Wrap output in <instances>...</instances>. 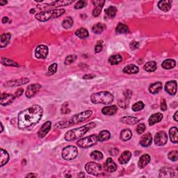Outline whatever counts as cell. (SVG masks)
<instances>
[{
    "label": "cell",
    "instance_id": "29",
    "mask_svg": "<svg viewBox=\"0 0 178 178\" xmlns=\"http://www.w3.org/2000/svg\"><path fill=\"white\" fill-rule=\"evenodd\" d=\"M139 69L136 66L133 64L128 65V66H125L123 69V72L126 74H136L139 72Z\"/></svg>",
    "mask_w": 178,
    "mask_h": 178
},
{
    "label": "cell",
    "instance_id": "15",
    "mask_svg": "<svg viewBox=\"0 0 178 178\" xmlns=\"http://www.w3.org/2000/svg\"><path fill=\"white\" fill-rule=\"evenodd\" d=\"M165 90L168 93L174 95L177 93V82L170 81L168 82L165 85Z\"/></svg>",
    "mask_w": 178,
    "mask_h": 178
},
{
    "label": "cell",
    "instance_id": "38",
    "mask_svg": "<svg viewBox=\"0 0 178 178\" xmlns=\"http://www.w3.org/2000/svg\"><path fill=\"white\" fill-rule=\"evenodd\" d=\"M73 1H56L52 2L50 4H47L49 6H54V7H59V6H67V5L72 4Z\"/></svg>",
    "mask_w": 178,
    "mask_h": 178
},
{
    "label": "cell",
    "instance_id": "54",
    "mask_svg": "<svg viewBox=\"0 0 178 178\" xmlns=\"http://www.w3.org/2000/svg\"><path fill=\"white\" fill-rule=\"evenodd\" d=\"M161 109L163 111H166L167 110V104L166 102V100L164 99H162L161 102Z\"/></svg>",
    "mask_w": 178,
    "mask_h": 178
},
{
    "label": "cell",
    "instance_id": "56",
    "mask_svg": "<svg viewBox=\"0 0 178 178\" xmlns=\"http://www.w3.org/2000/svg\"><path fill=\"white\" fill-rule=\"evenodd\" d=\"M95 76L94 75H92V74H86L84 75L83 77V78L85 79H93Z\"/></svg>",
    "mask_w": 178,
    "mask_h": 178
},
{
    "label": "cell",
    "instance_id": "33",
    "mask_svg": "<svg viewBox=\"0 0 178 178\" xmlns=\"http://www.w3.org/2000/svg\"><path fill=\"white\" fill-rule=\"evenodd\" d=\"M110 137H111V134H110V132L109 131H107V130H102L100 132V134L98 135V141L100 142H103L105 141H107V140H109L110 139Z\"/></svg>",
    "mask_w": 178,
    "mask_h": 178
},
{
    "label": "cell",
    "instance_id": "32",
    "mask_svg": "<svg viewBox=\"0 0 178 178\" xmlns=\"http://www.w3.org/2000/svg\"><path fill=\"white\" fill-rule=\"evenodd\" d=\"M132 136V133L131 130L129 129H123L120 133V139L123 141H127L131 139Z\"/></svg>",
    "mask_w": 178,
    "mask_h": 178
},
{
    "label": "cell",
    "instance_id": "21",
    "mask_svg": "<svg viewBox=\"0 0 178 178\" xmlns=\"http://www.w3.org/2000/svg\"><path fill=\"white\" fill-rule=\"evenodd\" d=\"M162 119H163V114H162L161 113H156V114H152L148 119L149 125L152 126V125H154V124L157 123V122H159L160 121H162Z\"/></svg>",
    "mask_w": 178,
    "mask_h": 178
},
{
    "label": "cell",
    "instance_id": "7",
    "mask_svg": "<svg viewBox=\"0 0 178 178\" xmlns=\"http://www.w3.org/2000/svg\"><path fill=\"white\" fill-rule=\"evenodd\" d=\"M78 155V151L76 147L70 145L64 147L62 152V157L65 160H72Z\"/></svg>",
    "mask_w": 178,
    "mask_h": 178
},
{
    "label": "cell",
    "instance_id": "8",
    "mask_svg": "<svg viewBox=\"0 0 178 178\" xmlns=\"http://www.w3.org/2000/svg\"><path fill=\"white\" fill-rule=\"evenodd\" d=\"M85 169H86L88 173L97 176L98 175L102 170V166L100 164L95 162H89L85 165Z\"/></svg>",
    "mask_w": 178,
    "mask_h": 178
},
{
    "label": "cell",
    "instance_id": "48",
    "mask_svg": "<svg viewBox=\"0 0 178 178\" xmlns=\"http://www.w3.org/2000/svg\"><path fill=\"white\" fill-rule=\"evenodd\" d=\"M86 6V2L83 1V0H81V1L77 2L76 4L74 5V9H83L84 7Z\"/></svg>",
    "mask_w": 178,
    "mask_h": 178
},
{
    "label": "cell",
    "instance_id": "19",
    "mask_svg": "<svg viewBox=\"0 0 178 178\" xmlns=\"http://www.w3.org/2000/svg\"><path fill=\"white\" fill-rule=\"evenodd\" d=\"M172 1L169 0H164V1H160L158 2V7L160 10L164 12H168L171 9Z\"/></svg>",
    "mask_w": 178,
    "mask_h": 178
},
{
    "label": "cell",
    "instance_id": "57",
    "mask_svg": "<svg viewBox=\"0 0 178 178\" xmlns=\"http://www.w3.org/2000/svg\"><path fill=\"white\" fill-rule=\"evenodd\" d=\"M9 21V17H4L3 19H2V22H3L4 24L6 23V22H8Z\"/></svg>",
    "mask_w": 178,
    "mask_h": 178
},
{
    "label": "cell",
    "instance_id": "26",
    "mask_svg": "<svg viewBox=\"0 0 178 178\" xmlns=\"http://www.w3.org/2000/svg\"><path fill=\"white\" fill-rule=\"evenodd\" d=\"M9 160V154L7 151L1 149L0 150V164H1V167L4 166V165H6L8 163Z\"/></svg>",
    "mask_w": 178,
    "mask_h": 178
},
{
    "label": "cell",
    "instance_id": "34",
    "mask_svg": "<svg viewBox=\"0 0 178 178\" xmlns=\"http://www.w3.org/2000/svg\"><path fill=\"white\" fill-rule=\"evenodd\" d=\"M117 13V8L115 6H110L105 10V15L109 18H114Z\"/></svg>",
    "mask_w": 178,
    "mask_h": 178
},
{
    "label": "cell",
    "instance_id": "24",
    "mask_svg": "<svg viewBox=\"0 0 178 178\" xmlns=\"http://www.w3.org/2000/svg\"><path fill=\"white\" fill-rule=\"evenodd\" d=\"M150 159H151V158H150V156L149 154H145L143 155H142V156L140 157L139 164H138L139 167L140 169H143V168L146 166L150 162Z\"/></svg>",
    "mask_w": 178,
    "mask_h": 178
},
{
    "label": "cell",
    "instance_id": "35",
    "mask_svg": "<svg viewBox=\"0 0 178 178\" xmlns=\"http://www.w3.org/2000/svg\"><path fill=\"white\" fill-rule=\"evenodd\" d=\"M116 31L118 34H128L129 32V27L126 24L119 23L116 27Z\"/></svg>",
    "mask_w": 178,
    "mask_h": 178
},
{
    "label": "cell",
    "instance_id": "39",
    "mask_svg": "<svg viewBox=\"0 0 178 178\" xmlns=\"http://www.w3.org/2000/svg\"><path fill=\"white\" fill-rule=\"evenodd\" d=\"M75 35H76L77 37H79V38H86L89 36V31H88L86 29L80 28L75 31Z\"/></svg>",
    "mask_w": 178,
    "mask_h": 178
},
{
    "label": "cell",
    "instance_id": "13",
    "mask_svg": "<svg viewBox=\"0 0 178 178\" xmlns=\"http://www.w3.org/2000/svg\"><path fill=\"white\" fill-rule=\"evenodd\" d=\"M16 98V97L15 96V95L2 93L1 95V98H0V104L2 106H7V105L11 104Z\"/></svg>",
    "mask_w": 178,
    "mask_h": 178
},
{
    "label": "cell",
    "instance_id": "14",
    "mask_svg": "<svg viewBox=\"0 0 178 178\" xmlns=\"http://www.w3.org/2000/svg\"><path fill=\"white\" fill-rule=\"evenodd\" d=\"M93 4L95 5V8L93 11V16L94 17L99 16L101 13L102 9L103 8L104 5L105 4V1H102V0H95L93 1Z\"/></svg>",
    "mask_w": 178,
    "mask_h": 178
},
{
    "label": "cell",
    "instance_id": "16",
    "mask_svg": "<svg viewBox=\"0 0 178 178\" xmlns=\"http://www.w3.org/2000/svg\"><path fill=\"white\" fill-rule=\"evenodd\" d=\"M51 126H52V122L50 121H47L46 122H45V124L42 125L41 128L40 129L38 132V136L40 138H41V139L45 136L47 134H48L50 129H51Z\"/></svg>",
    "mask_w": 178,
    "mask_h": 178
},
{
    "label": "cell",
    "instance_id": "43",
    "mask_svg": "<svg viewBox=\"0 0 178 178\" xmlns=\"http://www.w3.org/2000/svg\"><path fill=\"white\" fill-rule=\"evenodd\" d=\"M91 157L93 159L96 160V161H100V160L103 159V154L98 150H95V151H93L91 153Z\"/></svg>",
    "mask_w": 178,
    "mask_h": 178
},
{
    "label": "cell",
    "instance_id": "20",
    "mask_svg": "<svg viewBox=\"0 0 178 178\" xmlns=\"http://www.w3.org/2000/svg\"><path fill=\"white\" fill-rule=\"evenodd\" d=\"M174 176L173 170L169 167H164L160 170L159 175V177H172Z\"/></svg>",
    "mask_w": 178,
    "mask_h": 178
},
{
    "label": "cell",
    "instance_id": "11",
    "mask_svg": "<svg viewBox=\"0 0 178 178\" xmlns=\"http://www.w3.org/2000/svg\"><path fill=\"white\" fill-rule=\"evenodd\" d=\"M29 79L28 78H27V77H24V78L7 82L6 83H5L4 86L6 87H16L21 86V85L23 84H26L27 83H29Z\"/></svg>",
    "mask_w": 178,
    "mask_h": 178
},
{
    "label": "cell",
    "instance_id": "41",
    "mask_svg": "<svg viewBox=\"0 0 178 178\" xmlns=\"http://www.w3.org/2000/svg\"><path fill=\"white\" fill-rule=\"evenodd\" d=\"M72 24H73V20L71 17H67L64 21L62 22V27L64 29H70L71 28Z\"/></svg>",
    "mask_w": 178,
    "mask_h": 178
},
{
    "label": "cell",
    "instance_id": "59",
    "mask_svg": "<svg viewBox=\"0 0 178 178\" xmlns=\"http://www.w3.org/2000/svg\"><path fill=\"white\" fill-rule=\"evenodd\" d=\"M177 114H178V111H177L176 112H175V114H174V117H173L174 120H175V121H176V122H177V121H178V118H177Z\"/></svg>",
    "mask_w": 178,
    "mask_h": 178
},
{
    "label": "cell",
    "instance_id": "45",
    "mask_svg": "<svg viewBox=\"0 0 178 178\" xmlns=\"http://www.w3.org/2000/svg\"><path fill=\"white\" fill-rule=\"evenodd\" d=\"M168 157L170 160L173 162H176L178 159V151L177 150H172L170 151L169 154H168Z\"/></svg>",
    "mask_w": 178,
    "mask_h": 178
},
{
    "label": "cell",
    "instance_id": "9",
    "mask_svg": "<svg viewBox=\"0 0 178 178\" xmlns=\"http://www.w3.org/2000/svg\"><path fill=\"white\" fill-rule=\"evenodd\" d=\"M48 54V47L45 45H40L35 50V56L39 59H45Z\"/></svg>",
    "mask_w": 178,
    "mask_h": 178
},
{
    "label": "cell",
    "instance_id": "42",
    "mask_svg": "<svg viewBox=\"0 0 178 178\" xmlns=\"http://www.w3.org/2000/svg\"><path fill=\"white\" fill-rule=\"evenodd\" d=\"M1 63L4 66H12V67H19V64H17L16 62L12 61L11 59L2 58L1 60Z\"/></svg>",
    "mask_w": 178,
    "mask_h": 178
},
{
    "label": "cell",
    "instance_id": "25",
    "mask_svg": "<svg viewBox=\"0 0 178 178\" xmlns=\"http://www.w3.org/2000/svg\"><path fill=\"white\" fill-rule=\"evenodd\" d=\"M132 157V153L128 150L122 152L118 158V162L120 164H126Z\"/></svg>",
    "mask_w": 178,
    "mask_h": 178
},
{
    "label": "cell",
    "instance_id": "2",
    "mask_svg": "<svg viewBox=\"0 0 178 178\" xmlns=\"http://www.w3.org/2000/svg\"><path fill=\"white\" fill-rule=\"evenodd\" d=\"M95 126H96V123H95V122H89V123L85 125L84 126L79 127V128L69 130V131H67L66 132V134H65L64 136L65 139L68 141L79 139L81 137L83 136L86 132L89 131V130L94 128Z\"/></svg>",
    "mask_w": 178,
    "mask_h": 178
},
{
    "label": "cell",
    "instance_id": "23",
    "mask_svg": "<svg viewBox=\"0 0 178 178\" xmlns=\"http://www.w3.org/2000/svg\"><path fill=\"white\" fill-rule=\"evenodd\" d=\"M118 111V107L116 105L105 107L102 110V113L106 116H112L114 115Z\"/></svg>",
    "mask_w": 178,
    "mask_h": 178
},
{
    "label": "cell",
    "instance_id": "63",
    "mask_svg": "<svg viewBox=\"0 0 178 178\" xmlns=\"http://www.w3.org/2000/svg\"><path fill=\"white\" fill-rule=\"evenodd\" d=\"M66 177H71V175H66Z\"/></svg>",
    "mask_w": 178,
    "mask_h": 178
},
{
    "label": "cell",
    "instance_id": "52",
    "mask_svg": "<svg viewBox=\"0 0 178 178\" xmlns=\"http://www.w3.org/2000/svg\"><path fill=\"white\" fill-rule=\"evenodd\" d=\"M129 46H130V48L133 50L137 49L139 47V42H136V41H133L130 42Z\"/></svg>",
    "mask_w": 178,
    "mask_h": 178
},
{
    "label": "cell",
    "instance_id": "28",
    "mask_svg": "<svg viewBox=\"0 0 178 178\" xmlns=\"http://www.w3.org/2000/svg\"><path fill=\"white\" fill-rule=\"evenodd\" d=\"M120 121L125 124L127 125H134L139 122V119L136 117L133 116H124L120 119Z\"/></svg>",
    "mask_w": 178,
    "mask_h": 178
},
{
    "label": "cell",
    "instance_id": "5",
    "mask_svg": "<svg viewBox=\"0 0 178 178\" xmlns=\"http://www.w3.org/2000/svg\"><path fill=\"white\" fill-rule=\"evenodd\" d=\"M64 9L53 10V11H41L36 15V19L40 22H46L52 18H56L65 13Z\"/></svg>",
    "mask_w": 178,
    "mask_h": 178
},
{
    "label": "cell",
    "instance_id": "6",
    "mask_svg": "<svg viewBox=\"0 0 178 178\" xmlns=\"http://www.w3.org/2000/svg\"><path fill=\"white\" fill-rule=\"evenodd\" d=\"M98 141V138L95 134H92L91 136L84 137L83 139H79L77 144L82 148H89L93 145H96Z\"/></svg>",
    "mask_w": 178,
    "mask_h": 178
},
{
    "label": "cell",
    "instance_id": "62",
    "mask_svg": "<svg viewBox=\"0 0 178 178\" xmlns=\"http://www.w3.org/2000/svg\"><path fill=\"white\" fill-rule=\"evenodd\" d=\"M1 127H2L1 132H3V129H4V127H3V125H2V122H1Z\"/></svg>",
    "mask_w": 178,
    "mask_h": 178
},
{
    "label": "cell",
    "instance_id": "46",
    "mask_svg": "<svg viewBox=\"0 0 178 178\" xmlns=\"http://www.w3.org/2000/svg\"><path fill=\"white\" fill-rule=\"evenodd\" d=\"M77 59L76 55H68L66 59H65V64L66 65H71L72 63H74Z\"/></svg>",
    "mask_w": 178,
    "mask_h": 178
},
{
    "label": "cell",
    "instance_id": "49",
    "mask_svg": "<svg viewBox=\"0 0 178 178\" xmlns=\"http://www.w3.org/2000/svg\"><path fill=\"white\" fill-rule=\"evenodd\" d=\"M103 49V42L102 41H98L97 42L96 45L95 46V53H100Z\"/></svg>",
    "mask_w": 178,
    "mask_h": 178
},
{
    "label": "cell",
    "instance_id": "50",
    "mask_svg": "<svg viewBox=\"0 0 178 178\" xmlns=\"http://www.w3.org/2000/svg\"><path fill=\"white\" fill-rule=\"evenodd\" d=\"M145 125L143 123H140L138 125V126L136 127V132L138 134H141L145 132Z\"/></svg>",
    "mask_w": 178,
    "mask_h": 178
},
{
    "label": "cell",
    "instance_id": "44",
    "mask_svg": "<svg viewBox=\"0 0 178 178\" xmlns=\"http://www.w3.org/2000/svg\"><path fill=\"white\" fill-rule=\"evenodd\" d=\"M145 107V104L143 102L139 101L137 102L132 106V110L134 111H141L142 109H143V108Z\"/></svg>",
    "mask_w": 178,
    "mask_h": 178
},
{
    "label": "cell",
    "instance_id": "36",
    "mask_svg": "<svg viewBox=\"0 0 178 178\" xmlns=\"http://www.w3.org/2000/svg\"><path fill=\"white\" fill-rule=\"evenodd\" d=\"M122 56L120 54H115L109 57V63L111 65H118L122 61Z\"/></svg>",
    "mask_w": 178,
    "mask_h": 178
},
{
    "label": "cell",
    "instance_id": "17",
    "mask_svg": "<svg viewBox=\"0 0 178 178\" xmlns=\"http://www.w3.org/2000/svg\"><path fill=\"white\" fill-rule=\"evenodd\" d=\"M152 142V136L150 133H146L143 135L140 140V144L143 147H148Z\"/></svg>",
    "mask_w": 178,
    "mask_h": 178
},
{
    "label": "cell",
    "instance_id": "60",
    "mask_svg": "<svg viewBox=\"0 0 178 178\" xmlns=\"http://www.w3.org/2000/svg\"><path fill=\"white\" fill-rule=\"evenodd\" d=\"M7 4V2L6 1H0V5L1 6H4V5H6Z\"/></svg>",
    "mask_w": 178,
    "mask_h": 178
},
{
    "label": "cell",
    "instance_id": "10",
    "mask_svg": "<svg viewBox=\"0 0 178 178\" xmlns=\"http://www.w3.org/2000/svg\"><path fill=\"white\" fill-rule=\"evenodd\" d=\"M168 141L167 134L164 131L157 132L154 137V143L158 146H162L166 144Z\"/></svg>",
    "mask_w": 178,
    "mask_h": 178
},
{
    "label": "cell",
    "instance_id": "58",
    "mask_svg": "<svg viewBox=\"0 0 178 178\" xmlns=\"http://www.w3.org/2000/svg\"><path fill=\"white\" fill-rule=\"evenodd\" d=\"M36 177V175H35L34 173H29L26 175V177Z\"/></svg>",
    "mask_w": 178,
    "mask_h": 178
},
{
    "label": "cell",
    "instance_id": "40",
    "mask_svg": "<svg viewBox=\"0 0 178 178\" xmlns=\"http://www.w3.org/2000/svg\"><path fill=\"white\" fill-rule=\"evenodd\" d=\"M104 28H105V26L103 24L98 23V24H95L94 26L92 27V31L96 34H100L104 31Z\"/></svg>",
    "mask_w": 178,
    "mask_h": 178
},
{
    "label": "cell",
    "instance_id": "55",
    "mask_svg": "<svg viewBox=\"0 0 178 178\" xmlns=\"http://www.w3.org/2000/svg\"><path fill=\"white\" fill-rule=\"evenodd\" d=\"M23 92H24V90L22 89H20L18 90H17V91L15 93V96H16V98L17 97H20L22 95V93H23Z\"/></svg>",
    "mask_w": 178,
    "mask_h": 178
},
{
    "label": "cell",
    "instance_id": "27",
    "mask_svg": "<svg viewBox=\"0 0 178 178\" xmlns=\"http://www.w3.org/2000/svg\"><path fill=\"white\" fill-rule=\"evenodd\" d=\"M169 135L170 138V141L173 143H177L178 142V131L177 127H171L169 130Z\"/></svg>",
    "mask_w": 178,
    "mask_h": 178
},
{
    "label": "cell",
    "instance_id": "47",
    "mask_svg": "<svg viewBox=\"0 0 178 178\" xmlns=\"http://www.w3.org/2000/svg\"><path fill=\"white\" fill-rule=\"evenodd\" d=\"M57 64H52L51 66H50L49 67V68H48V72H47V75H52V74H54L55 72H56L57 71Z\"/></svg>",
    "mask_w": 178,
    "mask_h": 178
},
{
    "label": "cell",
    "instance_id": "1",
    "mask_svg": "<svg viewBox=\"0 0 178 178\" xmlns=\"http://www.w3.org/2000/svg\"><path fill=\"white\" fill-rule=\"evenodd\" d=\"M42 114L43 109L39 105H33L27 108L18 115V127L21 129H24L34 126L41 120Z\"/></svg>",
    "mask_w": 178,
    "mask_h": 178
},
{
    "label": "cell",
    "instance_id": "4",
    "mask_svg": "<svg viewBox=\"0 0 178 178\" xmlns=\"http://www.w3.org/2000/svg\"><path fill=\"white\" fill-rule=\"evenodd\" d=\"M92 114H93L92 110H87V111L81 112L78 114L74 115L71 119L67 120L66 122H62V123L60 122L59 124H61V128H64V127H66L71 126L72 125L77 124L79 123V122L85 121V120H86L88 118H89L91 116Z\"/></svg>",
    "mask_w": 178,
    "mask_h": 178
},
{
    "label": "cell",
    "instance_id": "12",
    "mask_svg": "<svg viewBox=\"0 0 178 178\" xmlns=\"http://www.w3.org/2000/svg\"><path fill=\"white\" fill-rule=\"evenodd\" d=\"M41 87V85L38 84H34L29 85V86L27 87L26 92H25L26 97H28V98H31V97L34 96V95L36 94V93L38 91H39Z\"/></svg>",
    "mask_w": 178,
    "mask_h": 178
},
{
    "label": "cell",
    "instance_id": "31",
    "mask_svg": "<svg viewBox=\"0 0 178 178\" xmlns=\"http://www.w3.org/2000/svg\"><path fill=\"white\" fill-rule=\"evenodd\" d=\"M176 66V62L173 59H166L162 63V66L163 68L166 70H170Z\"/></svg>",
    "mask_w": 178,
    "mask_h": 178
},
{
    "label": "cell",
    "instance_id": "61",
    "mask_svg": "<svg viewBox=\"0 0 178 178\" xmlns=\"http://www.w3.org/2000/svg\"><path fill=\"white\" fill-rule=\"evenodd\" d=\"M84 176H85V175L83 173H81V174L78 175V177H83Z\"/></svg>",
    "mask_w": 178,
    "mask_h": 178
},
{
    "label": "cell",
    "instance_id": "18",
    "mask_svg": "<svg viewBox=\"0 0 178 178\" xmlns=\"http://www.w3.org/2000/svg\"><path fill=\"white\" fill-rule=\"evenodd\" d=\"M105 169L109 173H114L117 170V165L116 164L111 158H108L104 164Z\"/></svg>",
    "mask_w": 178,
    "mask_h": 178
},
{
    "label": "cell",
    "instance_id": "30",
    "mask_svg": "<svg viewBox=\"0 0 178 178\" xmlns=\"http://www.w3.org/2000/svg\"><path fill=\"white\" fill-rule=\"evenodd\" d=\"M162 89V84L161 82H158L156 83L152 84L149 87V91L152 94H157L159 93Z\"/></svg>",
    "mask_w": 178,
    "mask_h": 178
},
{
    "label": "cell",
    "instance_id": "51",
    "mask_svg": "<svg viewBox=\"0 0 178 178\" xmlns=\"http://www.w3.org/2000/svg\"><path fill=\"white\" fill-rule=\"evenodd\" d=\"M61 112L64 114H68V113L71 112V110L68 109V106H67V102H66V103H64V104H63L62 108H61Z\"/></svg>",
    "mask_w": 178,
    "mask_h": 178
},
{
    "label": "cell",
    "instance_id": "37",
    "mask_svg": "<svg viewBox=\"0 0 178 178\" xmlns=\"http://www.w3.org/2000/svg\"><path fill=\"white\" fill-rule=\"evenodd\" d=\"M145 71L147 72H154L157 69V64L155 61H149L146 63L144 66Z\"/></svg>",
    "mask_w": 178,
    "mask_h": 178
},
{
    "label": "cell",
    "instance_id": "3",
    "mask_svg": "<svg viewBox=\"0 0 178 178\" xmlns=\"http://www.w3.org/2000/svg\"><path fill=\"white\" fill-rule=\"evenodd\" d=\"M91 100L93 104H109L114 101V96L108 91H101L92 94Z\"/></svg>",
    "mask_w": 178,
    "mask_h": 178
},
{
    "label": "cell",
    "instance_id": "53",
    "mask_svg": "<svg viewBox=\"0 0 178 178\" xmlns=\"http://www.w3.org/2000/svg\"><path fill=\"white\" fill-rule=\"evenodd\" d=\"M119 150L116 147H112V148L109 149V154L112 155V156H116L118 154Z\"/></svg>",
    "mask_w": 178,
    "mask_h": 178
},
{
    "label": "cell",
    "instance_id": "22",
    "mask_svg": "<svg viewBox=\"0 0 178 178\" xmlns=\"http://www.w3.org/2000/svg\"><path fill=\"white\" fill-rule=\"evenodd\" d=\"M11 38V34L10 33H5L2 34L1 36H0V47H1V48L6 47L7 45L9 43Z\"/></svg>",
    "mask_w": 178,
    "mask_h": 178
}]
</instances>
